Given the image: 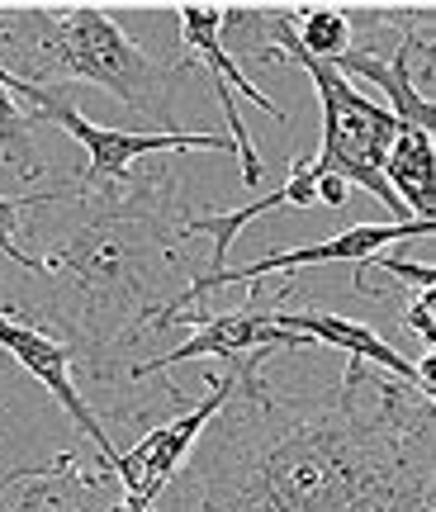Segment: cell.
<instances>
[{
  "instance_id": "1",
  "label": "cell",
  "mask_w": 436,
  "mask_h": 512,
  "mask_svg": "<svg viewBox=\"0 0 436 512\" xmlns=\"http://www.w3.org/2000/svg\"><path fill=\"white\" fill-rule=\"evenodd\" d=\"M233 361V394L200 432L195 512H432L436 403L346 361L337 394H285Z\"/></svg>"
},
{
  "instance_id": "4",
  "label": "cell",
  "mask_w": 436,
  "mask_h": 512,
  "mask_svg": "<svg viewBox=\"0 0 436 512\" xmlns=\"http://www.w3.org/2000/svg\"><path fill=\"white\" fill-rule=\"evenodd\" d=\"M436 223H356V228H346V233H337L332 242H309V247H290V252H271L261 256V261H252V266H223L218 275H190L185 280L181 294H171V299H162V309L152 313V323H147V332H166L176 328V318L190 309H200L204 294L223 290V285H252V280H261V275L271 271H304V266H327V261H356L361 266L365 256H375L380 247H389V242H413V238H432Z\"/></svg>"
},
{
  "instance_id": "9",
  "label": "cell",
  "mask_w": 436,
  "mask_h": 512,
  "mask_svg": "<svg viewBox=\"0 0 436 512\" xmlns=\"http://www.w3.org/2000/svg\"><path fill=\"white\" fill-rule=\"evenodd\" d=\"M318 204V185H313V171L309 162H290V176H285V185L280 190H271V195H261L256 204H242V209H204V214H185L181 219V238H209L214 247V266L204 275H218L223 266H228V252H233L237 233L247 228L252 219H261V214H271V209H313Z\"/></svg>"
},
{
  "instance_id": "14",
  "label": "cell",
  "mask_w": 436,
  "mask_h": 512,
  "mask_svg": "<svg viewBox=\"0 0 436 512\" xmlns=\"http://www.w3.org/2000/svg\"><path fill=\"white\" fill-rule=\"evenodd\" d=\"M370 266H375V271H384V275H394V280H403L413 294H436V271H432V266H422V261H399V256L375 252V256H365L361 266H356V275H365Z\"/></svg>"
},
{
  "instance_id": "7",
  "label": "cell",
  "mask_w": 436,
  "mask_h": 512,
  "mask_svg": "<svg viewBox=\"0 0 436 512\" xmlns=\"http://www.w3.org/2000/svg\"><path fill=\"white\" fill-rule=\"evenodd\" d=\"M0 351H5L24 375H34V380L53 394L57 408L76 422V432H81V437L95 441V451H100V475H109V470H114V460H119V446L105 437V427H100V418L91 413V403L76 394L72 351L62 347L53 332L34 328V323H19V318H10L5 309H0Z\"/></svg>"
},
{
  "instance_id": "2",
  "label": "cell",
  "mask_w": 436,
  "mask_h": 512,
  "mask_svg": "<svg viewBox=\"0 0 436 512\" xmlns=\"http://www.w3.org/2000/svg\"><path fill=\"white\" fill-rule=\"evenodd\" d=\"M181 181L185 162L157 171H128L124 181L76 195L86 219L48 256H38V280L48 304L29 318H53L57 342L72 366L91 380L128 384V351L138 347L162 290L181 261ZM19 318V323H29Z\"/></svg>"
},
{
  "instance_id": "15",
  "label": "cell",
  "mask_w": 436,
  "mask_h": 512,
  "mask_svg": "<svg viewBox=\"0 0 436 512\" xmlns=\"http://www.w3.org/2000/svg\"><path fill=\"white\" fill-rule=\"evenodd\" d=\"M408 332L418 337L422 347L432 351L436 347V294H413V304H408Z\"/></svg>"
},
{
  "instance_id": "8",
  "label": "cell",
  "mask_w": 436,
  "mask_h": 512,
  "mask_svg": "<svg viewBox=\"0 0 436 512\" xmlns=\"http://www.w3.org/2000/svg\"><path fill=\"white\" fill-rule=\"evenodd\" d=\"M271 323L285 332H299V337H309V342H327V347L346 351L351 361H365V366L384 370V375H394L399 384H408V389H418V394H427L418 380V366L413 361H403L399 347L394 342H384L375 328H365V323H356V318H342V313H285L280 304L271 309ZM432 399V394H427Z\"/></svg>"
},
{
  "instance_id": "11",
  "label": "cell",
  "mask_w": 436,
  "mask_h": 512,
  "mask_svg": "<svg viewBox=\"0 0 436 512\" xmlns=\"http://www.w3.org/2000/svg\"><path fill=\"white\" fill-rule=\"evenodd\" d=\"M294 43L318 62H337L351 48V24L342 5H294Z\"/></svg>"
},
{
  "instance_id": "16",
  "label": "cell",
  "mask_w": 436,
  "mask_h": 512,
  "mask_svg": "<svg viewBox=\"0 0 436 512\" xmlns=\"http://www.w3.org/2000/svg\"><path fill=\"white\" fill-rule=\"evenodd\" d=\"M313 185H318V204H323V209H346V195H351L346 181H337V176H313Z\"/></svg>"
},
{
  "instance_id": "6",
  "label": "cell",
  "mask_w": 436,
  "mask_h": 512,
  "mask_svg": "<svg viewBox=\"0 0 436 512\" xmlns=\"http://www.w3.org/2000/svg\"><path fill=\"white\" fill-rule=\"evenodd\" d=\"M176 328H195V332H190V342H181L176 351H166V356H157V361L128 366V384L147 380V375H162V370L181 366V361H195V356L242 361V356H256V351H299V347H309V337L275 328L271 313L256 309V299L247 304V309H233V313L190 309V313H181V318H176Z\"/></svg>"
},
{
  "instance_id": "5",
  "label": "cell",
  "mask_w": 436,
  "mask_h": 512,
  "mask_svg": "<svg viewBox=\"0 0 436 512\" xmlns=\"http://www.w3.org/2000/svg\"><path fill=\"white\" fill-rule=\"evenodd\" d=\"M218 10H223V5H176V15H181V38H185V48L195 53L190 62H204V72H209V81H214V95H218V105H223V119H228V143H233V152H237V176H242L247 185H261V157H256L252 133H247L242 114H237V95L233 91H242L256 110L271 114L275 124H285L290 114L280 110L271 95L256 91L252 81L242 76V67L228 57L223 38H218Z\"/></svg>"
},
{
  "instance_id": "12",
  "label": "cell",
  "mask_w": 436,
  "mask_h": 512,
  "mask_svg": "<svg viewBox=\"0 0 436 512\" xmlns=\"http://www.w3.org/2000/svg\"><path fill=\"white\" fill-rule=\"evenodd\" d=\"M62 200H76L72 181L53 185V190H43V195H0V256L15 261L19 271L38 275V256L19 247V219H24L29 209H53V204H62Z\"/></svg>"
},
{
  "instance_id": "13",
  "label": "cell",
  "mask_w": 436,
  "mask_h": 512,
  "mask_svg": "<svg viewBox=\"0 0 436 512\" xmlns=\"http://www.w3.org/2000/svg\"><path fill=\"white\" fill-rule=\"evenodd\" d=\"M34 128H38L34 114L0 86V152H5V162L15 166L24 181H38V176H43V157H38V147H34Z\"/></svg>"
},
{
  "instance_id": "3",
  "label": "cell",
  "mask_w": 436,
  "mask_h": 512,
  "mask_svg": "<svg viewBox=\"0 0 436 512\" xmlns=\"http://www.w3.org/2000/svg\"><path fill=\"white\" fill-rule=\"evenodd\" d=\"M0 38L10 43V76L62 91L67 81H91L147 114L166 133H190L176 114L171 81L190 67H162L109 19L105 5H0Z\"/></svg>"
},
{
  "instance_id": "17",
  "label": "cell",
  "mask_w": 436,
  "mask_h": 512,
  "mask_svg": "<svg viewBox=\"0 0 436 512\" xmlns=\"http://www.w3.org/2000/svg\"><path fill=\"white\" fill-rule=\"evenodd\" d=\"M43 498H48V494H29V498H24V503H19V508H10V512H34L38 503H43Z\"/></svg>"
},
{
  "instance_id": "10",
  "label": "cell",
  "mask_w": 436,
  "mask_h": 512,
  "mask_svg": "<svg viewBox=\"0 0 436 512\" xmlns=\"http://www.w3.org/2000/svg\"><path fill=\"white\" fill-rule=\"evenodd\" d=\"M384 181L394 185V195L403 200L408 219L436 223V147L432 133L399 124L394 147L384 157Z\"/></svg>"
}]
</instances>
